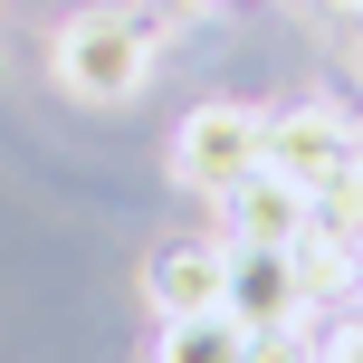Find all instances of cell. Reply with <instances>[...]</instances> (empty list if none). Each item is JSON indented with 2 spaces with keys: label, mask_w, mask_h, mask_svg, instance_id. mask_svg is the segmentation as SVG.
I'll list each match as a JSON object with an SVG mask.
<instances>
[{
  "label": "cell",
  "mask_w": 363,
  "mask_h": 363,
  "mask_svg": "<svg viewBox=\"0 0 363 363\" xmlns=\"http://www.w3.org/2000/svg\"><path fill=\"white\" fill-rule=\"evenodd\" d=\"M153 48H163V29H153L144 10H86V19L57 29L48 67H57V86H67L77 106H134L144 77H153Z\"/></svg>",
  "instance_id": "obj_1"
},
{
  "label": "cell",
  "mask_w": 363,
  "mask_h": 363,
  "mask_svg": "<svg viewBox=\"0 0 363 363\" xmlns=\"http://www.w3.org/2000/svg\"><path fill=\"white\" fill-rule=\"evenodd\" d=\"M258 163H268V125H258L249 106H191V115H182V134H172V182H182V191H201V201L239 191Z\"/></svg>",
  "instance_id": "obj_2"
},
{
  "label": "cell",
  "mask_w": 363,
  "mask_h": 363,
  "mask_svg": "<svg viewBox=\"0 0 363 363\" xmlns=\"http://www.w3.org/2000/svg\"><path fill=\"white\" fill-rule=\"evenodd\" d=\"M220 306L249 335H277V325H306L315 296H306V277H296V249H239L230 239V296H220Z\"/></svg>",
  "instance_id": "obj_3"
},
{
  "label": "cell",
  "mask_w": 363,
  "mask_h": 363,
  "mask_svg": "<svg viewBox=\"0 0 363 363\" xmlns=\"http://www.w3.org/2000/svg\"><path fill=\"white\" fill-rule=\"evenodd\" d=\"M144 296L153 315H211L230 296V239H163L144 258Z\"/></svg>",
  "instance_id": "obj_4"
},
{
  "label": "cell",
  "mask_w": 363,
  "mask_h": 363,
  "mask_svg": "<svg viewBox=\"0 0 363 363\" xmlns=\"http://www.w3.org/2000/svg\"><path fill=\"white\" fill-rule=\"evenodd\" d=\"M220 211H230V230H220V239H239V249H296L306 220H315V191H296L287 172L258 163L239 191H220Z\"/></svg>",
  "instance_id": "obj_5"
},
{
  "label": "cell",
  "mask_w": 363,
  "mask_h": 363,
  "mask_svg": "<svg viewBox=\"0 0 363 363\" xmlns=\"http://www.w3.org/2000/svg\"><path fill=\"white\" fill-rule=\"evenodd\" d=\"M268 172H287L296 191H325L335 172H354V125L325 106H296L268 125Z\"/></svg>",
  "instance_id": "obj_6"
},
{
  "label": "cell",
  "mask_w": 363,
  "mask_h": 363,
  "mask_svg": "<svg viewBox=\"0 0 363 363\" xmlns=\"http://www.w3.org/2000/svg\"><path fill=\"white\" fill-rule=\"evenodd\" d=\"M153 363H249V325H239L230 306H211V315H163Z\"/></svg>",
  "instance_id": "obj_7"
},
{
  "label": "cell",
  "mask_w": 363,
  "mask_h": 363,
  "mask_svg": "<svg viewBox=\"0 0 363 363\" xmlns=\"http://www.w3.org/2000/svg\"><path fill=\"white\" fill-rule=\"evenodd\" d=\"M249 363H315V315L277 325V335H249Z\"/></svg>",
  "instance_id": "obj_8"
},
{
  "label": "cell",
  "mask_w": 363,
  "mask_h": 363,
  "mask_svg": "<svg viewBox=\"0 0 363 363\" xmlns=\"http://www.w3.org/2000/svg\"><path fill=\"white\" fill-rule=\"evenodd\" d=\"M315 363H363V315H315Z\"/></svg>",
  "instance_id": "obj_9"
},
{
  "label": "cell",
  "mask_w": 363,
  "mask_h": 363,
  "mask_svg": "<svg viewBox=\"0 0 363 363\" xmlns=\"http://www.w3.org/2000/svg\"><path fill=\"white\" fill-rule=\"evenodd\" d=\"M335 10H345V19H363V0H335Z\"/></svg>",
  "instance_id": "obj_10"
}]
</instances>
